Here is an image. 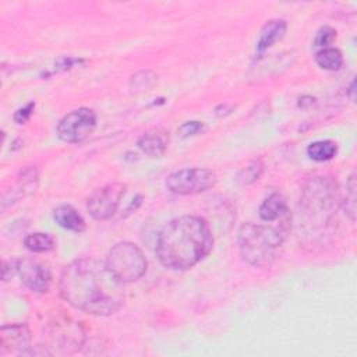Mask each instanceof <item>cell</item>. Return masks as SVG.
Listing matches in <instances>:
<instances>
[{
	"label": "cell",
	"instance_id": "cell-1",
	"mask_svg": "<svg viewBox=\"0 0 357 357\" xmlns=\"http://www.w3.org/2000/svg\"><path fill=\"white\" fill-rule=\"evenodd\" d=\"M123 286L105 262L92 257L66 265L59 280L63 300L79 311L100 317L112 315L124 305Z\"/></svg>",
	"mask_w": 357,
	"mask_h": 357
},
{
	"label": "cell",
	"instance_id": "cell-2",
	"mask_svg": "<svg viewBox=\"0 0 357 357\" xmlns=\"http://www.w3.org/2000/svg\"><path fill=\"white\" fill-rule=\"evenodd\" d=\"M212 245L213 236L208 222L184 215L163 226L156 241V255L165 268L187 271L205 258Z\"/></svg>",
	"mask_w": 357,
	"mask_h": 357
},
{
	"label": "cell",
	"instance_id": "cell-3",
	"mask_svg": "<svg viewBox=\"0 0 357 357\" xmlns=\"http://www.w3.org/2000/svg\"><path fill=\"white\" fill-rule=\"evenodd\" d=\"M290 229V218L278 220L273 226L247 222L237 234L238 250L244 261L254 266H269L279 255L286 233Z\"/></svg>",
	"mask_w": 357,
	"mask_h": 357
},
{
	"label": "cell",
	"instance_id": "cell-4",
	"mask_svg": "<svg viewBox=\"0 0 357 357\" xmlns=\"http://www.w3.org/2000/svg\"><path fill=\"white\" fill-rule=\"evenodd\" d=\"M105 264L112 275L123 284L137 282L146 272V258L142 250L130 241L114 244L109 250Z\"/></svg>",
	"mask_w": 357,
	"mask_h": 357
},
{
	"label": "cell",
	"instance_id": "cell-5",
	"mask_svg": "<svg viewBox=\"0 0 357 357\" xmlns=\"http://www.w3.org/2000/svg\"><path fill=\"white\" fill-rule=\"evenodd\" d=\"M337 204L336 183L329 177H314L303 191L305 212L319 222L328 220Z\"/></svg>",
	"mask_w": 357,
	"mask_h": 357
},
{
	"label": "cell",
	"instance_id": "cell-6",
	"mask_svg": "<svg viewBox=\"0 0 357 357\" xmlns=\"http://www.w3.org/2000/svg\"><path fill=\"white\" fill-rule=\"evenodd\" d=\"M216 184V174L209 169H181L166 178L169 191L178 195H194L212 188Z\"/></svg>",
	"mask_w": 357,
	"mask_h": 357
},
{
	"label": "cell",
	"instance_id": "cell-7",
	"mask_svg": "<svg viewBox=\"0 0 357 357\" xmlns=\"http://www.w3.org/2000/svg\"><path fill=\"white\" fill-rule=\"evenodd\" d=\"M96 127V114L92 109L79 107L67 113L57 124V137L68 144L85 141Z\"/></svg>",
	"mask_w": 357,
	"mask_h": 357
},
{
	"label": "cell",
	"instance_id": "cell-8",
	"mask_svg": "<svg viewBox=\"0 0 357 357\" xmlns=\"http://www.w3.org/2000/svg\"><path fill=\"white\" fill-rule=\"evenodd\" d=\"M126 188L127 185L123 183H110L98 188L86 202L89 215L96 220L110 219L116 213L120 201L126 194Z\"/></svg>",
	"mask_w": 357,
	"mask_h": 357
},
{
	"label": "cell",
	"instance_id": "cell-9",
	"mask_svg": "<svg viewBox=\"0 0 357 357\" xmlns=\"http://www.w3.org/2000/svg\"><path fill=\"white\" fill-rule=\"evenodd\" d=\"M17 273L22 284L33 293H46L52 284L49 266L38 259H17Z\"/></svg>",
	"mask_w": 357,
	"mask_h": 357
},
{
	"label": "cell",
	"instance_id": "cell-10",
	"mask_svg": "<svg viewBox=\"0 0 357 357\" xmlns=\"http://www.w3.org/2000/svg\"><path fill=\"white\" fill-rule=\"evenodd\" d=\"M31 331L25 324H10L0 329V346L4 351L17 353L18 356L29 347Z\"/></svg>",
	"mask_w": 357,
	"mask_h": 357
},
{
	"label": "cell",
	"instance_id": "cell-11",
	"mask_svg": "<svg viewBox=\"0 0 357 357\" xmlns=\"http://www.w3.org/2000/svg\"><path fill=\"white\" fill-rule=\"evenodd\" d=\"M138 148L149 158H160L169 145V132L163 128H151L137 141Z\"/></svg>",
	"mask_w": 357,
	"mask_h": 357
},
{
	"label": "cell",
	"instance_id": "cell-12",
	"mask_svg": "<svg viewBox=\"0 0 357 357\" xmlns=\"http://www.w3.org/2000/svg\"><path fill=\"white\" fill-rule=\"evenodd\" d=\"M258 215H259L261 220H264L266 223L278 222V220L289 216V209H287L284 197L279 192H273V194L268 195L264 199V202L261 204V206L258 209Z\"/></svg>",
	"mask_w": 357,
	"mask_h": 357
},
{
	"label": "cell",
	"instance_id": "cell-13",
	"mask_svg": "<svg viewBox=\"0 0 357 357\" xmlns=\"http://www.w3.org/2000/svg\"><path fill=\"white\" fill-rule=\"evenodd\" d=\"M287 24L284 20H271L268 21L258 36L257 40V53L261 54L271 46H273L278 40H280L286 33Z\"/></svg>",
	"mask_w": 357,
	"mask_h": 357
},
{
	"label": "cell",
	"instance_id": "cell-14",
	"mask_svg": "<svg viewBox=\"0 0 357 357\" xmlns=\"http://www.w3.org/2000/svg\"><path fill=\"white\" fill-rule=\"evenodd\" d=\"M53 218L56 223L66 230L81 233L85 229L84 218L71 205H59L53 212Z\"/></svg>",
	"mask_w": 357,
	"mask_h": 357
},
{
	"label": "cell",
	"instance_id": "cell-15",
	"mask_svg": "<svg viewBox=\"0 0 357 357\" xmlns=\"http://www.w3.org/2000/svg\"><path fill=\"white\" fill-rule=\"evenodd\" d=\"M336 152H337V145L331 139L311 142L307 148V155L315 162L331 160L336 155Z\"/></svg>",
	"mask_w": 357,
	"mask_h": 357
},
{
	"label": "cell",
	"instance_id": "cell-16",
	"mask_svg": "<svg viewBox=\"0 0 357 357\" xmlns=\"http://www.w3.org/2000/svg\"><path fill=\"white\" fill-rule=\"evenodd\" d=\"M315 61L321 68L328 70V71H335L342 67L343 54L336 47H325L317 53Z\"/></svg>",
	"mask_w": 357,
	"mask_h": 357
},
{
	"label": "cell",
	"instance_id": "cell-17",
	"mask_svg": "<svg viewBox=\"0 0 357 357\" xmlns=\"http://www.w3.org/2000/svg\"><path fill=\"white\" fill-rule=\"evenodd\" d=\"M25 247L32 252H47L54 248V240L46 233H32L24 238Z\"/></svg>",
	"mask_w": 357,
	"mask_h": 357
},
{
	"label": "cell",
	"instance_id": "cell-18",
	"mask_svg": "<svg viewBox=\"0 0 357 357\" xmlns=\"http://www.w3.org/2000/svg\"><path fill=\"white\" fill-rule=\"evenodd\" d=\"M342 206L351 222L356 219V174L351 173L346 181V192L342 198Z\"/></svg>",
	"mask_w": 357,
	"mask_h": 357
},
{
	"label": "cell",
	"instance_id": "cell-19",
	"mask_svg": "<svg viewBox=\"0 0 357 357\" xmlns=\"http://www.w3.org/2000/svg\"><path fill=\"white\" fill-rule=\"evenodd\" d=\"M156 82H158V75L153 71L144 70V71H139V73L134 74L130 78V88L134 92L149 91Z\"/></svg>",
	"mask_w": 357,
	"mask_h": 357
},
{
	"label": "cell",
	"instance_id": "cell-20",
	"mask_svg": "<svg viewBox=\"0 0 357 357\" xmlns=\"http://www.w3.org/2000/svg\"><path fill=\"white\" fill-rule=\"evenodd\" d=\"M262 163L261 160H251L247 163V166H244L240 173H238V181L241 184H251L254 181H257L262 173Z\"/></svg>",
	"mask_w": 357,
	"mask_h": 357
},
{
	"label": "cell",
	"instance_id": "cell-21",
	"mask_svg": "<svg viewBox=\"0 0 357 357\" xmlns=\"http://www.w3.org/2000/svg\"><path fill=\"white\" fill-rule=\"evenodd\" d=\"M335 38H336V31L332 26H322L315 33L314 45L317 47L325 49V47H329V45L335 40Z\"/></svg>",
	"mask_w": 357,
	"mask_h": 357
},
{
	"label": "cell",
	"instance_id": "cell-22",
	"mask_svg": "<svg viewBox=\"0 0 357 357\" xmlns=\"http://www.w3.org/2000/svg\"><path fill=\"white\" fill-rule=\"evenodd\" d=\"M202 131H204V124L201 121H185L184 124H181L178 127L177 135L180 138H188V137H194Z\"/></svg>",
	"mask_w": 357,
	"mask_h": 357
},
{
	"label": "cell",
	"instance_id": "cell-23",
	"mask_svg": "<svg viewBox=\"0 0 357 357\" xmlns=\"http://www.w3.org/2000/svg\"><path fill=\"white\" fill-rule=\"evenodd\" d=\"M35 109V103L33 102H29L26 103L24 107H20L15 113H14V121L18 123V124H24L29 120L32 112Z\"/></svg>",
	"mask_w": 357,
	"mask_h": 357
},
{
	"label": "cell",
	"instance_id": "cell-24",
	"mask_svg": "<svg viewBox=\"0 0 357 357\" xmlns=\"http://www.w3.org/2000/svg\"><path fill=\"white\" fill-rule=\"evenodd\" d=\"M15 273H17V259L4 261L3 268H1V279L7 280L8 278H11Z\"/></svg>",
	"mask_w": 357,
	"mask_h": 357
},
{
	"label": "cell",
	"instance_id": "cell-25",
	"mask_svg": "<svg viewBox=\"0 0 357 357\" xmlns=\"http://www.w3.org/2000/svg\"><path fill=\"white\" fill-rule=\"evenodd\" d=\"M141 199H142V197H141V195H137V198H135V199H132V202L130 204V206L126 209L127 215H128V213H131V209H134V211H135V209L141 205Z\"/></svg>",
	"mask_w": 357,
	"mask_h": 357
},
{
	"label": "cell",
	"instance_id": "cell-26",
	"mask_svg": "<svg viewBox=\"0 0 357 357\" xmlns=\"http://www.w3.org/2000/svg\"><path fill=\"white\" fill-rule=\"evenodd\" d=\"M354 88H356V81L353 79L351 84H350V86H349V91H347V95H349L350 100H354V92H356Z\"/></svg>",
	"mask_w": 357,
	"mask_h": 357
}]
</instances>
